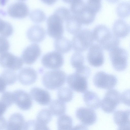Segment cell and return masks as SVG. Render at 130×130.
<instances>
[{
	"label": "cell",
	"instance_id": "6da1fadb",
	"mask_svg": "<svg viewBox=\"0 0 130 130\" xmlns=\"http://www.w3.org/2000/svg\"><path fill=\"white\" fill-rule=\"evenodd\" d=\"M92 32L94 40L103 49L110 51L119 46L120 40L106 25H98L94 27Z\"/></svg>",
	"mask_w": 130,
	"mask_h": 130
},
{
	"label": "cell",
	"instance_id": "7a4b0ae2",
	"mask_svg": "<svg viewBox=\"0 0 130 130\" xmlns=\"http://www.w3.org/2000/svg\"><path fill=\"white\" fill-rule=\"evenodd\" d=\"M94 40L92 31L87 28L81 29L73 36L72 47L76 52H84L92 45Z\"/></svg>",
	"mask_w": 130,
	"mask_h": 130
},
{
	"label": "cell",
	"instance_id": "3957f363",
	"mask_svg": "<svg viewBox=\"0 0 130 130\" xmlns=\"http://www.w3.org/2000/svg\"><path fill=\"white\" fill-rule=\"evenodd\" d=\"M66 74L60 70L50 71L43 75L42 82L44 86L47 89L54 90L59 88L65 84Z\"/></svg>",
	"mask_w": 130,
	"mask_h": 130
},
{
	"label": "cell",
	"instance_id": "277c9868",
	"mask_svg": "<svg viewBox=\"0 0 130 130\" xmlns=\"http://www.w3.org/2000/svg\"><path fill=\"white\" fill-rule=\"evenodd\" d=\"M109 55L115 70L121 71L125 69L127 66L128 54L125 49L119 46L116 47L109 51Z\"/></svg>",
	"mask_w": 130,
	"mask_h": 130
},
{
	"label": "cell",
	"instance_id": "5b68a950",
	"mask_svg": "<svg viewBox=\"0 0 130 130\" xmlns=\"http://www.w3.org/2000/svg\"><path fill=\"white\" fill-rule=\"evenodd\" d=\"M64 21L60 16L55 12L48 16L46 21L47 32L48 35L55 39L63 36Z\"/></svg>",
	"mask_w": 130,
	"mask_h": 130
},
{
	"label": "cell",
	"instance_id": "8992f818",
	"mask_svg": "<svg viewBox=\"0 0 130 130\" xmlns=\"http://www.w3.org/2000/svg\"><path fill=\"white\" fill-rule=\"evenodd\" d=\"M121 101V95L119 92L115 89L109 90L106 92L101 101V108L106 113H112Z\"/></svg>",
	"mask_w": 130,
	"mask_h": 130
},
{
	"label": "cell",
	"instance_id": "52a82bcc",
	"mask_svg": "<svg viewBox=\"0 0 130 130\" xmlns=\"http://www.w3.org/2000/svg\"><path fill=\"white\" fill-rule=\"evenodd\" d=\"M87 77L76 72L68 75L67 83L69 87L76 92L84 93L87 91Z\"/></svg>",
	"mask_w": 130,
	"mask_h": 130
},
{
	"label": "cell",
	"instance_id": "ba28073f",
	"mask_svg": "<svg viewBox=\"0 0 130 130\" xmlns=\"http://www.w3.org/2000/svg\"><path fill=\"white\" fill-rule=\"evenodd\" d=\"M93 81L95 86L105 89L114 88L117 83V79L114 75L102 71L96 73L94 75Z\"/></svg>",
	"mask_w": 130,
	"mask_h": 130
},
{
	"label": "cell",
	"instance_id": "9c48e42d",
	"mask_svg": "<svg viewBox=\"0 0 130 130\" xmlns=\"http://www.w3.org/2000/svg\"><path fill=\"white\" fill-rule=\"evenodd\" d=\"M64 58L62 54L55 51L47 53L44 55L41 62L45 68L56 69L61 68L64 63Z\"/></svg>",
	"mask_w": 130,
	"mask_h": 130
},
{
	"label": "cell",
	"instance_id": "30bf717a",
	"mask_svg": "<svg viewBox=\"0 0 130 130\" xmlns=\"http://www.w3.org/2000/svg\"><path fill=\"white\" fill-rule=\"evenodd\" d=\"M23 62L22 58L10 52L7 51L0 53L1 65L7 69L19 70L23 66Z\"/></svg>",
	"mask_w": 130,
	"mask_h": 130
},
{
	"label": "cell",
	"instance_id": "8fae6325",
	"mask_svg": "<svg viewBox=\"0 0 130 130\" xmlns=\"http://www.w3.org/2000/svg\"><path fill=\"white\" fill-rule=\"evenodd\" d=\"M87 58L91 66L96 67L101 66L104 62L103 49L98 44H92L89 49Z\"/></svg>",
	"mask_w": 130,
	"mask_h": 130
},
{
	"label": "cell",
	"instance_id": "7c38bea8",
	"mask_svg": "<svg viewBox=\"0 0 130 130\" xmlns=\"http://www.w3.org/2000/svg\"><path fill=\"white\" fill-rule=\"evenodd\" d=\"M14 102L21 109L27 110L29 109L32 104L31 95L25 91L18 90L12 92Z\"/></svg>",
	"mask_w": 130,
	"mask_h": 130
},
{
	"label": "cell",
	"instance_id": "4fadbf2b",
	"mask_svg": "<svg viewBox=\"0 0 130 130\" xmlns=\"http://www.w3.org/2000/svg\"><path fill=\"white\" fill-rule=\"evenodd\" d=\"M41 51L37 43H32L26 47L23 50L21 57L23 62L26 64H33L40 56Z\"/></svg>",
	"mask_w": 130,
	"mask_h": 130
},
{
	"label": "cell",
	"instance_id": "5bb4252c",
	"mask_svg": "<svg viewBox=\"0 0 130 130\" xmlns=\"http://www.w3.org/2000/svg\"><path fill=\"white\" fill-rule=\"evenodd\" d=\"M76 115L82 123L86 126L92 125L95 123L97 119L95 111L89 108L83 107L79 108L76 111Z\"/></svg>",
	"mask_w": 130,
	"mask_h": 130
},
{
	"label": "cell",
	"instance_id": "9a60e30c",
	"mask_svg": "<svg viewBox=\"0 0 130 130\" xmlns=\"http://www.w3.org/2000/svg\"><path fill=\"white\" fill-rule=\"evenodd\" d=\"M7 12L10 16L15 18H23L27 16L29 12L27 4L22 1L14 2L7 8Z\"/></svg>",
	"mask_w": 130,
	"mask_h": 130
},
{
	"label": "cell",
	"instance_id": "2e32d148",
	"mask_svg": "<svg viewBox=\"0 0 130 130\" xmlns=\"http://www.w3.org/2000/svg\"><path fill=\"white\" fill-rule=\"evenodd\" d=\"M30 93L32 98L40 105H46L51 102L50 94L45 90L38 87H34L31 89Z\"/></svg>",
	"mask_w": 130,
	"mask_h": 130
},
{
	"label": "cell",
	"instance_id": "e0dca14e",
	"mask_svg": "<svg viewBox=\"0 0 130 130\" xmlns=\"http://www.w3.org/2000/svg\"><path fill=\"white\" fill-rule=\"evenodd\" d=\"M18 77L20 82L25 85H31L34 83L37 77L36 72L29 67L24 68L19 72Z\"/></svg>",
	"mask_w": 130,
	"mask_h": 130
},
{
	"label": "cell",
	"instance_id": "ac0fdd59",
	"mask_svg": "<svg viewBox=\"0 0 130 130\" xmlns=\"http://www.w3.org/2000/svg\"><path fill=\"white\" fill-rule=\"evenodd\" d=\"M26 35L28 39L30 41L34 42H40L44 38L45 31L42 26L38 24H34L28 29Z\"/></svg>",
	"mask_w": 130,
	"mask_h": 130
},
{
	"label": "cell",
	"instance_id": "d6986e66",
	"mask_svg": "<svg viewBox=\"0 0 130 130\" xmlns=\"http://www.w3.org/2000/svg\"><path fill=\"white\" fill-rule=\"evenodd\" d=\"M25 122L24 118L21 114L14 113L9 118L6 125V130H23Z\"/></svg>",
	"mask_w": 130,
	"mask_h": 130
},
{
	"label": "cell",
	"instance_id": "ffe728a7",
	"mask_svg": "<svg viewBox=\"0 0 130 130\" xmlns=\"http://www.w3.org/2000/svg\"><path fill=\"white\" fill-rule=\"evenodd\" d=\"M130 27L128 24L121 19H118L114 22L112 27L113 34L117 37L122 38L129 34Z\"/></svg>",
	"mask_w": 130,
	"mask_h": 130
},
{
	"label": "cell",
	"instance_id": "44dd1931",
	"mask_svg": "<svg viewBox=\"0 0 130 130\" xmlns=\"http://www.w3.org/2000/svg\"><path fill=\"white\" fill-rule=\"evenodd\" d=\"M84 93V100L88 107L94 110L98 109L100 107L101 101L96 93L87 90Z\"/></svg>",
	"mask_w": 130,
	"mask_h": 130
},
{
	"label": "cell",
	"instance_id": "7402d4cb",
	"mask_svg": "<svg viewBox=\"0 0 130 130\" xmlns=\"http://www.w3.org/2000/svg\"><path fill=\"white\" fill-rule=\"evenodd\" d=\"M113 119L117 125L130 127V109L116 111L113 114Z\"/></svg>",
	"mask_w": 130,
	"mask_h": 130
},
{
	"label": "cell",
	"instance_id": "603a6c76",
	"mask_svg": "<svg viewBox=\"0 0 130 130\" xmlns=\"http://www.w3.org/2000/svg\"><path fill=\"white\" fill-rule=\"evenodd\" d=\"M54 46L56 51L61 54L68 52L72 47V42L63 36L55 39Z\"/></svg>",
	"mask_w": 130,
	"mask_h": 130
},
{
	"label": "cell",
	"instance_id": "cb8c5ba5",
	"mask_svg": "<svg viewBox=\"0 0 130 130\" xmlns=\"http://www.w3.org/2000/svg\"><path fill=\"white\" fill-rule=\"evenodd\" d=\"M65 22L66 30L71 34L74 35L81 30L82 24L73 14H71Z\"/></svg>",
	"mask_w": 130,
	"mask_h": 130
},
{
	"label": "cell",
	"instance_id": "d4e9b609",
	"mask_svg": "<svg viewBox=\"0 0 130 130\" xmlns=\"http://www.w3.org/2000/svg\"><path fill=\"white\" fill-rule=\"evenodd\" d=\"M66 109L65 104L59 100H53L49 106V110L52 115L56 116H61L64 114Z\"/></svg>",
	"mask_w": 130,
	"mask_h": 130
},
{
	"label": "cell",
	"instance_id": "484cf974",
	"mask_svg": "<svg viewBox=\"0 0 130 130\" xmlns=\"http://www.w3.org/2000/svg\"><path fill=\"white\" fill-rule=\"evenodd\" d=\"M0 103V116L1 117L8 108L14 103L12 92L9 91L3 92L1 97Z\"/></svg>",
	"mask_w": 130,
	"mask_h": 130
},
{
	"label": "cell",
	"instance_id": "4316f807",
	"mask_svg": "<svg viewBox=\"0 0 130 130\" xmlns=\"http://www.w3.org/2000/svg\"><path fill=\"white\" fill-rule=\"evenodd\" d=\"M17 79V76L14 70L9 69L4 70L0 77V81L6 86L14 84Z\"/></svg>",
	"mask_w": 130,
	"mask_h": 130
},
{
	"label": "cell",
	"instance_id": "83f0119b",
	"mask_svg": "<svg viewBox=\"0 0 130 130\" xmlns=\"http://www.w3.org/2000/svg\"><path fill=\"white\" fill-rule=\"evenodd\" d=\"M58 130H72L73 120L67 115L61 116L57 121Z\"/></svg>",
	"mask_w": 130,
	"mask_h": 130
},
{
	"label": "cell",
	"instance_id": "f1b7e54d",
	"mask_svg": "<svg viewBox=\"0 0 130 130\" xmlns=\"http://www.w3.org/2000/svg\"><path fill=\"white\" fill-rule=\"evenodd\" d=\"M73 93L72 90L67 87H62L59 89L57 92L59 100L65 102L71 101L72 99Z\"/></svg>",
	"mask_w": 130,
	"mask_h": 130
},
{
	"label": "cell",
	"instance_id": "f546056e",
	"mask_svg": "<svg viewBox=\"0 0 130 130\" xmlns=\"http://www.w3.org/2000/svg\"><path fill=\"white\" fill-rule=\"evenodd\" d=\"M52 114L49 109L44 108L38 113L37 117V121L39 123L46 125L51 121Z\"/></svg>",
	"mask_w": 130,
	"mask_h": 130
},
{
	"label": "cell",
	"instance_id": "4dcf8cb0",
	"mask_svg": "<svg viewBox=\"0 0 130 130\" xmlns=\"http://www.w3.org/2000/svg\"><path fill=\"white\" fill-rule=\"evenodd\" d=\"M116 11L118 15L124 18L130 15V3L123 2L119 3L117 6Z\"/></svg>",
	"mask_w": 130,
	"mask_h": 130
},
{
	"label": "cell",
	"instance_id": "1f68e13d",
	"mask_svg": "<svg viewBox=\"0 0 130 130\" xmlns=\"http://www.w3.org/2000/svg\"><path fill=\"white\" fill-rule=\"evenodd\" d=\"M84 58L80 52H76L72 55L70 60L71 64L74 68L76 70L83 66Z\"/></svg>",
	"mask_w": 130,
	"mask_h": 130
},
{
	"label": "cell",
	"instance_id": "d6a6232c",
	"mask_svg": "<svg viewBox=\"0 0 130 130\" xmlns=\"http://www.w3.org/2000/svg\"><path fill=\"white\" fill-rule=\"evenodd\" d=\"M0 34L2 36L7 37L10 35L13 31L11 24L7 21L0 19Z\"/></svg>",
	"mask_w": 130,
	"mask_h": 130
},
{
	"label": "cell",
	"instance_id": "836d02e7",
	"mask_svg": "<svg viewBox=\"0 0 130 130\" xmlns=\"http://www.w3.org/2000/svg\"><path fill=\"white\" fill-rule=\"evenodd\" d=\"M29 17L32 21L36 22L43 21L46 18L44 12L39 9H35L32 10L30 13Z\"/></svg>",
	"mask_w": 130,
	"mask_h": 130
},
{
	"label": "cell",
	"instance_id": "e575fe53",
	"mask_svg": "<svg viewBox=\"0 0 130 130\" xmlns=\"http://www.w3.org/2000/svg\"><path fill=\"white\" fill-rule=\"evenodd\" d=\"M86 4L89 8L96 14L100 11L101 7L100 0H88Z\"/></svg>",
	"mask_w": 130,
	"mask_h": 130
},
{
	"label": "cell",
	"instance_id": "d590c367",
	"mask_svg": "<svg viewBox=\"0 0 130 130\" xmlns=\"http://www.w3.org/2000/svg\"><path fill=\"white\" fill-rule=\"evenodd\" d=\"M121 101L124 104L130 106V89L124 92L121 95Z\"/></svg>",
	"mask_w": 130,
	"mask_h": 130
},
{
	"label": "cell",
	"instance_id": "8d00e7d4",
	"mask_svg": "<svg viewBox=\"0 0 130 130\" xmlns=\"http://www.w3.org/2000/svg\"><path fill=\"white\" fill-rule=\"evenodd\" d=\"M0 53L7 52L9 47V43L5 37L0 36Z\"/></svg>",
	"mask_w": 130,
	"mask_h": 130
},
{
	"label": "cell",
	"instance_id": "74e56055",
	"mask_svg": "<svg viewBox=\"0 0 130 130\" xmlns=\"http://www.w3.org/2000/svg\"><path fill=\"white\" fill-rule=\"evenodd\" d=\"M35 130H50L46 125L41 124L37 121Z\"/></svg>",
	"mask_w": 130,
	"mask_h": 130
},
{
	"label": "cell",
	"instance_id": "f35d334b",
	"mask_svg": "<svg viewBox=\"0 0 130 130\" xmlns=\"http://www.w3.org/2000/svg\"><path fill=\"white\" fill-rule=\"evenodd\" d=\"M72 130H88V127L83 124H79L73 128Z\"/></svg>",
	"mask_w": 130,
	"mask_h": 130
},
{
	"label": "cell",
	"instance_id": "ab89813d",
	"mask_svg": "<svg viewBox=\"0 0 130 130\" xmlns=\"http://www.w3.org/2000/svg\"><path fill=\"white\" fill-rule=\"evenodd\" d=\"M117 130H130V127L127 126H120Z\"/></svg>",
	"mask_w": 130,
	"mask_h": 130
},
{
	"label": "cell",
	"instance_id": "60d3db41",
	"mask_svg": "<svg viewBox=\"0 0 130 130\" xmlns=\"http://www.w3.org/2000/svg\"><path fill=\"white\" fill-rule=\"evenodd\" d=\"M42 1L48 4H51L55 3L56 1L55 0H43Z\"/></svg>",
	"mask_w": 130,
	"mask_h": 130
},
{
	"label": "cell",
	"instance_id": "b9f144b4",
	"mask_svg": "<svg viewBox=\"0 0 130 130\" xmlns=\"http://www.w3.org/2000/svg\"></svg>",
	"mask_w": 130,
	"mask_h": 130
}]
</instances>
